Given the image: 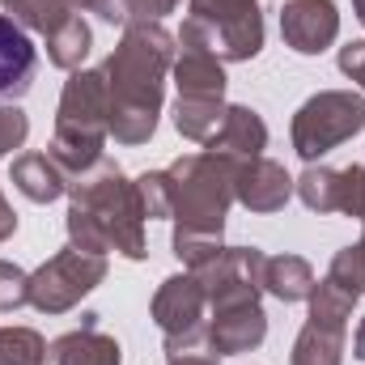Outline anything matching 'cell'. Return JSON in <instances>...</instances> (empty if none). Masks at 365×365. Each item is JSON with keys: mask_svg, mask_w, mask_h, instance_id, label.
Listing matches in <instances>:
<instances>
[{"mask_svg": "<svg viewBox=\"0 0 365 365\" xmlns=\"http://www.w3.org/2000/svg\"><path fill=\"white\" fill-rule=\"evenodd\" d=\"M175 34L162 21H128L123 38L102 64L110 93V136L119 145H145L158 132L166 77L175 64Z\"/></svg>", "mask_w": 365, "mask_h": 365, "instance_id": "1", "label": "cell"}, {"mask_svg": "<svg viewBox=\"0 0 365 365\" xmlns=\"http://www.w3.org/2000/svg\"><path fill=\"white\" fill-rule=\"evenodd\" d=\"M68 247L106 255L119 251L128 259H145V208L136 182L119 170V162L102 158L86 175L68 182Z\"/></svg>", "mask_w": 365, "mask_h": 365, "instance_id": "2", "label": "cell"}, {"mask_svg": "<svg viewBox=\"0 0 365 365\" xmlns=\"http://www.w3.org/2000/svg\"><path fill=\"white\" fill-rule=\"evenodd\" d=\"M110 136V93H106V77L102 68H77L56 106V136H51V158L60 162V170L68 182L86 175L90 166L102 162Z\"/></svg>", "mask_w": 365, "mask_h": 365, "instance_id": "3", "label": "cell"}, {"mask_svg": "<svg viewBox=\"0 0 365 365\" xmlns=\"http://www.w3.org/2000/svg\"><path fill=\"white\" fill-rule=\"evenodd\" d=\"M175 187V230L225 234V212L234 204V162L217 153H187L170 166Z\"/></svg>", "mask_w": 365, "mask_h": 365, "instance_id": "4", "label": "cell"}, {"mask_svg": "<svg viewBox=\"0 0 365 365\" xmlns=\"http://www.w3.org/2000/svg\"><path fill=\"white\" fill-rule=\"evenodd\" d=\"M179 43H200L225 64L255 60L264 51L259 0H187Z\"/></svg>", "mask_w": 365, "mask_h": 365, "instance_id": "5", "label": "cell"}, {"mask_svg": "<svg viewBox=\"0 0 365 365\" xmlns=\"http://www.w3.org/2000/svg\"><path fill=\"white\" fill-rule=\"evenodd\" d=\"M365 128V98L353 90H323L314 98H306L293 115V149L297 158L310 166L319 158H327L336 145L353 140L357 132Z\"/></svg>", "mask_w": 365, "mask_h": 365, "instance_id": "6", "label": "cell"}, {"mask_svg": "<svg viewBox=\"0 0 365 365\" xmlns=\"http://www.w3.org/2000/svg\"><path fill=\"white\" fill-rule=\"evenodd\" d=\"M102 280H106V255L64 247L38 272H30V306L38 314H64L81 297H90Z\"/></svg>", "mask_w": 365, "mask_h": 365, "instance_id": "7", "label": "cell"}, {"mask_svg": "<svg viewBox=\"0 0 365 365\" xmlns=\"http://www.w3.org/2000/svg\"><path fill=\"white\" fill-rule=\"evenodd\" d=\"M153 323L166 336V353H195L208 340V293L195 272L166 276L153 293Z\"/></svg>", "mask_w": 365, "mask_h": 365, "instance_id": "8", "label": "cell"}, {"mask_svg": "<svg viewBox=\"0 0 365 365\" xmlns=\"http://www.w3.org/2000/svg\"><path fill=\"white\" fill-rule=\"evenodd\" d=\"M264 251L259 247H221L217 259L200 268V284L212 306H234V302H259L264 293Z\"/></svg>", "mask_w": 365, "mask_h": 365, "instance_id": "9", "label": "cell"}, {"mask_svg": "<svg viewBox=\"0 0 365 365\" xmlns=\"http://www.w3.org/2000/svg\"><path fill=\"white\" fill-rule=\"evenodd\" d=\"M280 38L297 56H319L340 38V9L336 0H284L280 9Z\"/></svg>", "mask_w": 365, "mask_h": 365, "instance_id": "10", "label": "cell"}, {"mask_svg": "<svg viewBox=\"0 0 365 365\" xmlns=\"http://www.w3.org/2000/svg\"><path fill=\"white\" fill-rule=\"evenodd\" d=\"M268 336V314H264V302H234V306H212V319H208V353L217 357H238V353H251L259 349Z\"/></svg>", "mask_w": 365, "mask_h": 365, "instance_id": "11", "label": "cell"}, {"mask_svg": "<svg viewBox=\"0 0 365 365\" xmlns=\"http://www.w3.org/2000/svg\"><path fill=\"white\" fill-rule=\"evenodd\" d=\"M293 195L289 170L272 158H242L234 162V200L251 212H280Z\"/></svg>", "mask_w": 365, "mask_h": 365, "instance_id": "12", "label": "cell"}, {"mask_svg": "<svg viewBox=\"0 0 365 365\" xmlns=\"http://www.w3.org/2000/svg\"><path fill=\"white\" fill-rule=\"evenodd\" d=\"M34 73H38V51H34L30 34L9 13H0V106L30 93Z\"/></svg>", "mask_w": 365, "mask_h": 365, "instance_id": "13", "label": "cell"}, {"mask_svg": "<svg viewBox=\"0 0 365 365\" xmlns=\"http://www.w3.org/2000/svg\"><path fill=\"white\" fill-rule=\"evenodd\" d=\"M43 365H123V349L115 336L98 327V314H81V327L47 344Z\"/></svg>", "mask_w": 365, "mask_h": 365, "instance_id": "14", "label": "cell"}, {"mask_svg": "<svg viewBox=\"0 0 365 365\" xmlns=\"http://www.w3.org/2000/svg\"><path fill=\"white\" fill-rule=\"evenodd\" d=\"M170 77L179 86V98H225V60H217L200 43H179Z\"/></svg>", "mask_w": 365, "mask_h": 365, "instance_id": "15", "label": "cell"}, {"mask_svg": "<svg viewBox=\"0 0 365 365\" xmlns=\"http://www.w3.org/2000/svg\"><path fill=\"white\" fill-rule=\"evenodd\" d=\"M204 149L217 153V158H230V162L259 158V153L268 149V123H264L251 106H230V110H225V123L217 128V136H212Z\"/></svg>", "mask_w": 365, "mask_h": 365, "instance_id": "16", "label": "cell"}, {"mask_svg": "<svg viewBox=\"0 0 365 365\" xmlns=\"http://www.w3.org/2000/svg\"><path fill=\"white\" fill-rule=\"evenodd\" d=\"M13 187L30 200V204H51L68 191V175L60 170V162L51 153H21L13 162Z\"/></svg>", "mask_w": 365, "mask_h": 365, "instance_id": "17", "label": "cell"}, {"mask_svg": "<svg viewBox=\"0 0 365 365\" xmlns=\"http://www.w3.org/2000/svg\"><path fill=\"white\" fill-rule=\"evenodd\" d=\"M314 268L302 255H268L264 259V293L276 302H310L314 293Z\"/></svg>", "mask_w": 365, "mask_h": 365, "instance_id": "18", "label": "cell"}, {"mask_svg": "<svg viewBox=\"0 0 365 365\" xmlns=\"http://www.w3.org/2000/svg\"><path fill=\"white\" fill-rule=\"evenodd\" d=\"M344 331L349 327H331V323L306 319V327L293 340L289 365H344Z\"/></svg>", "mask_w": 365, "mask_h": 365, "instance_id": "19", "label": "cell"}, {"mask_svg": "<svg viewBox=\"0 0 365 365\" xmlns=\"http://www.w3.org/2000/svg\"><path fill=\"white\" fill-rule=\"evenodd\" d=\"M297 200L310 208V212H340L344 208V170L336 166H323V162H310L302 170V179H293Z\"/></svg>", "mask_w": 365, "mask_h": 365, "instance_id": "20", "label": "cell"}, {"mask_svg": "<svg viewBox=\"0 0 365 365\" xmlns=\"http://www.w3.org/2000/svg\"><path fill=\"white\" fill-rule=\"evenodd\" d=\"M225 98H179L175 102V128L179 136L195 140V145H208L217 136V128L225 123Z\"/></svg>", "mask_w": 365, "mask_h": 365, "instance_id": "21", "label": "cell"}, {"mask_svg": "<svg viewBox=\"0 0 365 365\" xmlns=\"http://www.w3.org/2000/svg\"><path fill=\"white\" fill-rule=\"evenodd\" d=\"M90 47H93V30L86 26V17H68V21L47 38V60H51L56 68H64V73H77V68L86 64Z\"/></svg>", "mask_w": 365, "mask_h": 365, "instance_id": "22", "label": "cell"}, {"mask_svg": "<svg viewBox=\"0 0 365 365\" xmlns=\"http://www.w3.org/2000/svg\"><path fill=\"white\" fill-rule=\"evenodd\" d=\"M0 4L21 30H38L43 38H51L68 17H77L68 9V0H0Z\"/></svg>", "mask_w": 365, "mask_h": 365, "instance_id": "23", "label": "cell"}, {"mask_svg": "<svg viewBox=\"0 0 365 365\" xmlns=\"http://www.w3.org/2000/svg\"><path fill=\"white\" fill-rule=\"evenodd\" d=\"M353 306H357V293L336 284L331 276H323L310 293V319L314 323H331V327H349L353 319Z\"/></svg>", "mask_w": 365, "mask_h": 365, "instance_id": "24", "label": "cell"}, {"mask_svg": "<svg viewBox=\"0 0 365 365\" xmlns=\"http://www.w3.org/2000/svg\"><path fill=\"white\" fill-rule=\"evenodd\" d=\"M47 340L34 327H0V365H43Z\"/></svg>", "mask_w": 365, "mask_h": 365, "instance_id": "25", "label": "cell"}, {"mask_svg": "<svg viewBox=\"0 0 365 365\" xmlns=\"http://www.w3.org/2000/svg\"><path fill=\"white\" fill-rule=\"evenodd\" d=\"M136 195L149 221H170L175 217V187H170V170H145L136 179Z\"/></svg>", "mask_w": 365, "mask_h": 365, "instance_id": "26", "label": "cell"}, {"mask_svg": "<svg viewBox=\"0 0 365 365\" xmlns=\"http://www.w3.org/2000/svg\"><path fill=\"white\" fill-rule=\"evenodd\" d=\"M170 247H175V255H179L182 264L191 268V272H200L208 259H217L221 255V234H200V230H175V238H170Z\"/></svg>", "mask_w": 365, "mask_h": 365, "instance_id": "27", "label": "cell"}, {"mask_svg": "<svg viewBox=\"0 0 365 365\" xmlns=\"http://www.w3.org/2000/svg\"><path fill=\"white\" fill-rule=\"evenodd\" d=\"M327 276H331L336 284H344V289H353V293L361 297V293H365V234L353 242V247L336 251V259H331Z\"/></svg>", "mask_w": 365, "mask_h": 365, "instance_id": "28", "label": "cell"}, {"mask_svg": "<svg viewBox=\"0 0 365 365\" xmlns=\"http://www.w3.org/2000/svg\"><path fill=\"white\" fill-rule=\"evenodd\" d=\"M30 306V272H21L17 264L0 259V314L4 310H21Z\"/></svg>", "mask_w": 365, "mask_h": 365, "instance_id": "29", "label": "cell"}, {"mask_svg": "<svg viewBox=\"0 0 365 365\" xmlns=\"http://www.w3.org/2000/svg\"><path fill=\"white\" fill-rule=\"evenodd\" d=\"M26 136H30V119H26V110H21L17 102L0 106V158H9L13 149H21Z\"/></svg>", "mask_w": 365, "mask_h": 365, "instance_id": "30", "label": "cell"}, {"mask_svg": "<svg viewBox=\"0 0 365 365\" xmlns=\"http://www.w3.org/2000/svg\"><path fill=\"white\" fill-rule=\"evenodd\" d=\"M182 0H119V17L128 21H162L166 13H175Z\"/></svg>", "mask_w": 365, "mask_h": 365, "instance_id": "31", "label": "cell"}, {"mask_svg": "<svg viewBox=\"0 0 365 365\" xmlns=\"http://www.w3.org/2000/svg\"><path fill=\"white\" fill-rule=\"evenodd\" d=\"M340 73L353 77V81L365 90V38L349 43V47H340Z\"/></svg>", "mask_w": 365, "mask_h": 365, "instance_id": "32", "label": "cell"}, {"mask_svg": "<svg viewBox=\"0 0 365 365\" xmlns=\"http://www.w3.org/2000/svg\"><path fill=\"white\" fill-rule=\"evenodd\" d=\"M68 9H73V13H77V9H81V13H98V17L110 21V26L123 21V17H119V0H68Z\"/></svg>", "mask_w": 365, "mask_h": 365, "instance_id": "33", "label": "cell"}, {"mask_svg": "<svg viewBox=\"0 0 365 365\" xmlns=\"http://www.w3.org/2000/svg\"><path fill=\"white\" fill-rule=\"evenodd\" d=\"M13 230H17V212H13V204L4 200V191H0V242H9Z\"/></svg>", "mask_w": 365, "mask_h": 365, "instance_id": "34", "label": "cell"}, {"mask_svg": "<svg viewBox=\"0 0 365 365\" xmlns=\"http://www.w3.org/2000/svg\"><path fill=\"white\" fill-rule=\"evenodd\" d=\"M166 365H212V357H195V353H166Z\"/></svg>", "mask_w": 365, "mask_h": 365, "instance_id": "35", "label": "cell"}, {"mask_svg": "<svg viewBox=\"0 0 365 365\" xmlns=\"http://www.w3.org/2000/svg\"><path fill=\"white\" fill-rule=\"evenodd\" d=\"M353 353H357V361H365V319L357 327V336H353Z\"/></svg>", "mask_w": 365, "mask_h": 365, "instance_id": "36", "label": "cell"}, {"mask_svg": "<svg viewBox=\"0 0 365 365\" xmlns=\"http://www.w3.org/2000/svg\"><path fill=\"white\" fill-rule=\"evenodd\" d=\"M353 13H357V21L365 26V0H353Z\"/></svg>", "mask_w": 365, "mask_h": 365, "instance_id": "37", "label": "cell"}, {"mask_svg": "<svg viewBox=\"0 0 365 365\" xmlns=\"http://www.w3.org/2000/svg\"><path fill=\"white\" fill-rule=\"evenodd\" d=\"M357 221H361V225H365V204H361V217H357Z\"/></svg>", "mask_w": 365, "mask_h": 365, "instance_id": "38", "label": "cell"}]
</instances>
